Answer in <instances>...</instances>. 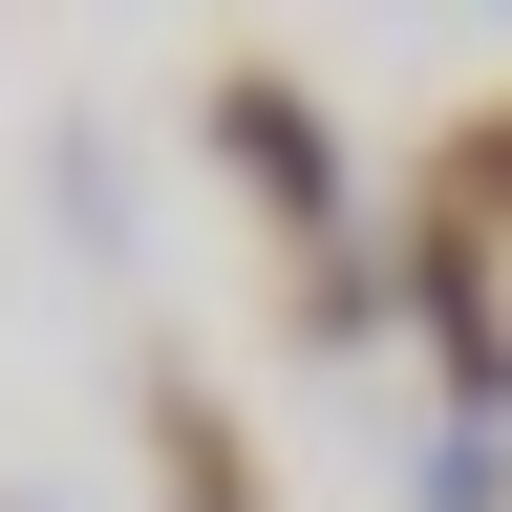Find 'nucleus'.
<instances>
[{
    "label": "nucleus",
    "mask_w": 512,
    "mask_h": 512,
    "mask_svg": "<svg viewBox=\"0 0 512 512\" xmlns=\"http://www.w3.org/2000/svg\"><path fill=\"white\" fill-rule=\"evenodd\" d=\"M384 299H406V342L448 363V427H512V235H491L448 171L384 214Z\"/></svg>",
    "instance_id": "1"
},
{
    "label": "nucleus",
    "mask_w": 512,
    "mask_h": 512,
    "mask_svg": "<svg viewBox=\"0 0 512 512\" xmlns=\"http://www.w3.org/2000/svg\"><path fill=\"white\" fill-rule=\"evenodd\" d=\"M192 150L256 192L278 256H342V235H363V171H342V128L299 107V64H214V86H192Z\"/></svg>",
    "instance_id": "2"
},
{
    "label": "nucleus",
    "mask_w": 512,
    "mask_h": 512,
    "mask_svg": "<svg viewBox=\"0 0 512 512\" xmlns=\"http://www.w3.org/2000/svg\"><path fill=\"white\" fill-rule=\"evenodd\" d=\"M128 448H150V512H278V470H256V427H235V384H192V363H150Z\"/></svg>",
    "instance_id": "3"
},
{
    "label": "nucleus",
    "mask_w": 512,
    "mask_h": 512,
    "mask_svg": "<svg viewBox=\"0 0 512 512\" xmlns=\"http://www.w3.org/2000/svg\"><path fill=\"white\" fill-rule=\"evenodd\" d=\"M384 320H406V299H384V235H342V256H278V342H320V363H342V342H384Z\"/></svg>",
    "instance_id": "4"
}]
</instances>
